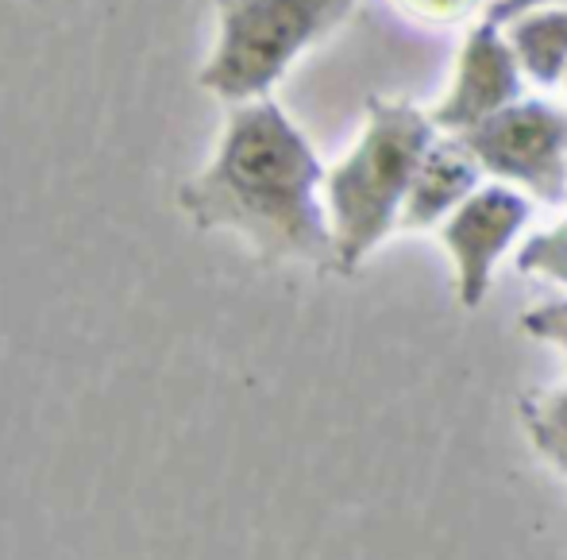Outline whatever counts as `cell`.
<instances>
[{
  "label": "cell",
  "mask_w": 567,
  "mask_h": 560,
  "mask_svg": "<svg viewBox=\"0 0 567 560\" xmlns=\"http://www.w3.org/2000/svg\"><path fill=\"white\" fill-rule=\"evenodd\" d=\"M324 174L309 135L275 98L228 105L213 159L178 186L197 232H228L262 267H337Z\"/></svg>",
  "instance_id": "6da1fadb"
},
{
  "label": "cell",
  "mask_w": 567,
  "mask_h": 560,
  "mask_svg": "<svg viewBox=\"0 0 567 560\" xmlns=\"http://www.w3.org/2000/svg\"><path fill=\"white\" fill-rule=\"evenodd\" d=\"M436 135L441 128L433 112L413 101L367 98L359 140L324 174L337 275H355L367 255L398 228L410 182Z\"/></svg>",
  "instance_id": "7a4b0ae2"
},
{
  "label": "cell",
  "mask_w": 567,
  "mask_h": 560,
  "mask_svg": "<svg viewBox=\"0 0 567 560\" xmlns=\"http://www.w3.org/2000/svg\"><path fill=\"white\" fill-rule=\"evenodd\" d=\"M359 0H213L217 35L197 74L209 98H270L275 85L355 12Z\"/></svg>",
  "instance_id": "3957f363"
},
{
  "label": "cell",
  "mask_w": 567,
  "mask_h": 560,
  "mask_svg": "<svg viewBox=\"0 0 567 560\" xmlns=\"http://www.w3.org/2000/svg\"><path fill=\"white\" fill-rule=\"evenodd\" d=\"M483 174L525 190L545 205L567 197V112L548 101H514L483 124L455 132Z\"/></svg>",
  "instance_id": "277c9868"
},
{
  "label": "cell",
  "mask_w": 567,
  "mask_h": 560,
  "mask_svg": "<svg viewBox=\"0 0 567 560\" xmlns=\"http://www.w3.org/2000/svg\"><path fill=\"white\" fill-rule=\"evenodd\" d=\"M533 202L506 182L478 186L449 221L436 228L444 252L452 255L455 267V298L463 309H478L491 294L494 271L502 255L514 247L522 228L529 224Z\"/></svg>",
  "instance_id": "5b68a950"
},
{
  "label": "cell",
  "mask_w": 567,
  "mask_h": 560,
  "mask_svg": "<svg viewBox=\"0 0 567 560\" xmlns=\"http://www.w3.org/2000/svg\"><path fill=\"white\" fill-rule=\"evenodd\" d=\"M522 62L509 47L506 31L494 20H478L471 35L463 39L460 59H455L452 85L444 101L433 109V120L441 132H467L483 124L486 116L502 112L514 101H522Z\"/></svg>",
  "instance_id": "8992f818"
},
{
  "label": "cell",
  "mask_w": 567,
  "mask_h": 560,
  "mask_svg": "<svg viewBox=\"0 0 567 560\" xmlns=\"http://www.w3.org/2000/svg\"><path fill=\"white\" fill-rule=\"evenodd\" d=\"M483 182V166L471 155V147L460 135L444 132L433 140V147L425 151L417 174L410 182V194H405V210L398 228L405 232H425L441 228L444 221L467 202L471 194Z\"/></svg>",
  "instance_id": "52a82bcc"
},
{
  "label": "cell",
  "mask_w": 567,
  "mask_h": 560,
  "mask_svg": "<svg viewBox=\"0 0 567 560\" xmlns=\"http://www.w3.org/2000/svg\"><path fill=\"white\" fill-rule=\"evenodd\" d=\"M522 62L525 78L545 90L564 82L567 74V8H533L514 20L498 23Z\"/></svg>",
  "instance_id": "ba28073f"
},
{
  "label": "cell",
  "mask_w": 567,
  "mask_h": 560,
  "mask_svg": "<svg viewBox=\"0 0 567 560\" xmlns=\"http://www.w3.org/2000/svg\"><path fill=\"white\" fill-rule=\"evenodd\" d=\"M522 426L533 452L548 464L560 479H567V383L522 395Z\"/></svg>",
  "instance_id": "9c48e42d"
},
{
  "label": "cell",
  "mask_w": 567,
  "mask_h": 560,
  "mask_svg": "<svg viewBox=\"0 0 567 560\" xmlns=\"http://www.w3.org/2000/svg\"><path fill=\"white\" fill-rule=\"evenodd\" d=\"M514 267L529 278H545V283L567 286V217L560 224H553V228L525 240Z\"/></svg>",
  "instance_id": "30bf717a"
},
{
  "label": "cell",
  "mask_w": 567,
  "mask_h": 560,
  "mask_svg": "<svg viewBox=\"0 0 567 560\" xmlns=\"http://www.w3.org/2000/svg\"><path fill=\"white\" fill-rule=\"evenodd\" d=\"M522 329L540 344H553L567 359V302H548L529 314H522Z\"/></svg>",
  "instance_id": "8fae6325"
},
{
  "label": "cell",
  "mask_w": 567,
  "mask_h": 560,
  "mask_svg": "<svg viewBox=\"0 0 567 560\" xmlns=\"http://www.w3.org/2000/svg\"><path fill=\"white\" fill-rule=\"evenodd\" d=\"M405 16L425 23H460L483 8V0H394Z\"/></svg>",
  "instance_id": "7c38bea8"
},
{
  "label": "cell",
  "mask_w": 567,
  "mask_h": 560,
  "mask_svg": "<svg viewBox=\"0 0 567 560\" xmlns=\"http://www.w3.org/2000/svg\"><path fill=\"white\" fill-rule=\"evenodd\" d=\"M533 8H567V0H491V4L483 8V16L494 23H506L522 12H533Z\"/></svg>",
  "instance_id": "4fadbf2b"
},
{
  "label": "cell",
  "mask_w": 567,
  "mask_h": 560,
  "mask_svg": "<svg viewBox=\"0 0 567 560\" xmlns=\"http://www.w3.org/2000/svg\"><path fill=\"white\" fill-rule=\"evenodd\" d=\"M564 93H567V74H564Z\"/></svg>",
  "instance_id": "5bb4252c"
}]
</instances>
